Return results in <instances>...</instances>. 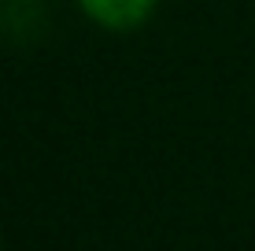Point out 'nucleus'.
I'll return each mask as SVG.
<instances>
[{"label": "nucleus", "mask_w": 255, "mask_h": 251, "mask_svg": "<svg viewBox=\"0 0 255 251\" xmlns=\"http://www.w3.org/2000/svg\"><path fill=\"white\" fill-rule=\"evenodd\" d=\"M82 7L93 15L100 26L111 30H133L152 15L155 0H82Z\"/></svg>", "instance_id": "1"}]
</instances>
